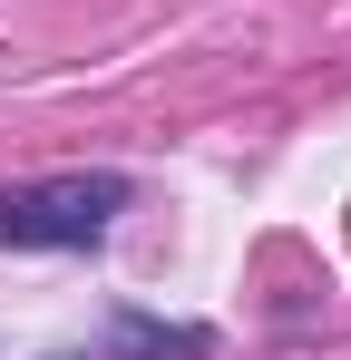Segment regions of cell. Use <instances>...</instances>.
Segmentation results:
<instances>
[{"instance_id":"cell-2","label":"cell","mask_w":351,"mask_h":360,"mask_svg":"<svg viewBox=\"0 0 351 360\" xmlns=\"http://www.w3.org/2000/svg\"><path fill=\"white\" fill-rule=\"evenodd\" d=\"M205 351H215L205 321H147V311H117V331H108V360H205Z\"/></svg>"},{"instance_id":"cell-1","label":"cell","mask_w":351,"mask_h":360,"mask_svg":"<svg viewBox=\"0 0 351 360\" xmlns=\"http://www.w3.org/2000/svg\"><path fill=\"white\" fill-rule=\"evenodd\" d=\"M137 205L127 176H39V185H0V243L10 253H78L98 243Z\"/></svg>"}]
</instances>
